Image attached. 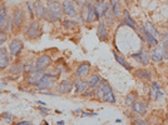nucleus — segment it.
Here are the masks:
<instances>
[{"instance_id": "6e6552de", "label": "nucleus", "mask_w": 168, "mask_h": 125, "mask_svg": "<svg viewBox=\"0 0 168 125\" xmlns=\"http://www.w3.org/2000/svg\"><path fill=\"white\" fill-rule=\"evenodd\" d=\"M95 20H99L98 13L95 10V4L94 0H89V3L87 5V18H86V23H94Z\"/></svg>"}, {"instance_id": "9b49d317", "label": "nucleus", "mask_w": 168, "mask_h": 125, "mask_svg": "<svg viewBox=\"0 0 168 125\" xmlns=\"http://www.w3.org/2000/svg\"><path fill=\"white\" fill-rule=\"evenodd\" d=\"M132 110L133 113L139 114V115H144L148 111V102L147 100H136L132 105Z\"/></svg>"}, {"instance_id": "79ce46f5", "label": "nucleus", "mask_w": 168, "mask_h": 125, "mask_svg": "<svg viewBox=\"0 0 168 125\" xmlns=\"http://www.w3.org/2000/svg\"><path fill=\"white\" fill-rule=\"evenodd\" d=\"M38 109L41 111V113H43L44 114V116H47L48 115V113H49V109H48V108H44V106H41V108H38Z\"/></svg>"}, {"instance_id": "37998d69", "label": "nucleus", "mask_w": 168, "mask_h": 125, "mask_svg": "<svg viewBox=\"0 0 168 125\" xmlns=\"http://www.w3.org/2000/svg\"><path fill=\"white\" fill-rule=\"evenodd\" d=\"M31 121H28V120H23V121H18V125H30Z\"/></svg>"}, {"instance_id": "c756f323", "label": "nucleus", "mask_w": 168, "mask_h": 125, "mask_svg": "<svg viewBox=\"0 0 168 125\" xmlns=\"http://www.w3.org/2000/svg\"><path fill=\"white\" fill-rule=\"evenodd\" d=\"M33 70H35V61L34 60H29L27 63H24V66H23V73L24 74H29Z\"/></svg>"}, {"instance_id": "393cba45", "label": "nucleus", "mask_w": 168, "mask_h": 125, "mask_svg": "<svg viewBox=\"0 0 168 125\" xmlns=\"http://www.w3.org/2000/svg\"><path fill=\"white\" fill-rule=\"evenodd\" d=\"M142 34H143L146 38V40H147V43H148V45L150 46V48H154L157 44H158V39H156L153 35H150L149 34V33L147 31V29L144 28V25H143V27H142Z\"/></svg>"}, {"instance_id": "09e8293b", "label": "nucleus", "mask_w": 168, "mask_h": 125, "mask_svg": "<svg viewBox=\"0 0 168 125\" xmlns=\"http://www.w3.org/2000/svg\"><path fill=\"white\" fill-rule=\"evenodd\" d=\"M164 123H166V124H168V118H167V120H164Z\"/></svg>"}, {"instance_id": "5701e85b", "label": "nucleus", "mask_w": 168, "mask_h": 125, "mask_svg": "<svg viewBox=\"0 0 168 125\" xmlns=\"http://www.w3.org/2000/svg\"><path fill=\"white\" fill-rule=\"evenodd\" d=\"M113 56H114V59H115V61L117 63H118V64H121L122 66H123V68L125 69V70H128V71H131L133 68H132V65L127 61V60H125L124 59V58L122 56V55H119L118 53H117V52H114V50H113Z\"/></svg>"}, {"instance_id": "c85d7f7f", "label": "nucleus", "mask_w": 168, "mask_h": 125, "mask_svg": "<svg viewBox=\"0 0 168 125\" xmlns=\"http://www.w3.org/2000/svg\"><path fill=\"white\" fill-rule=\"evenodd\" d=\"M44 19H45L47 21H49V23H57V21L60 20V18H58V16H57L54 13L50 11L48 8H47V10H45V13H44Z\"/></svg>"}, {"instance_id": "de8ad7c7", "label": "nucleus", "mask_w": 168, "mask_h": 125, "mask_svg": "<svg viewBox=\"0 0 168 125\" xmlns=\"http://www.w3.org/2000/svg\"><path fill=\"white\" fill-rule=\"evenodd\" d=\"M38 104H40V105H45V103H43V102H40V100H38Z\"/></svg>"}, {"instance_id": "e433bc0d", "label": "nucleus", "mask_w": 168, "mask_h": 125, "mask_svg": "<svg viewBox=\"0 0 168 125\" xmlns=\"http://www.w3.org/2000/svg\"><path fill=\"white\" fill-rule=\"evenodd\" d=\"M2 119H4L8 123H11L14 120V115L11 113H3L2 114Z\"/></svg>"}, {"instance_id": "2f4dec72", "label": "nucleus", "mask_w": 168, "mask_h": 125, "mask_svg": "<svg viewBox=\"0 0 168 125\" xmlns=\"http://www.w3.org/2000/svg\"><path fill=\"white\" fill-rule=\"evenodd\" d=\"M6 19H8V9L4 8V10L0 14V30H4L5 24H6Z\"/></svg>"}, {"instance_id": "f3484780", "label": "nucleus", "mask_w": 168, "mask_h": 125, "mask_svg": "<svg viewBox=\"0 0 168 125\" xmlns=\"http://www.w3.org/2000/svg\"><path fill=\"white\" fill-rule=\"evenodd\" d=\"M87 89H88L87 81H84V79L77 77V79L74 80V93L75 94H79V95H83V93Z\"/></svg>"}, {"instance_id": "ea45409f", "label": "nucleus", "mask_w": 168, "mask_h": 125, "mask_svg": "<svg viewBox=\"0 0 168 125\" xmlns=\"http://www.w3.org/2000/svg\"><path fill=\"white\" fill-rule=\"evenodd\" d=\"M98 114L97 113H88V111H82V114H80V116L82 118H89V116H97Z\"/></svg>"}, {"instance_id": "49530a36", "label": "nucleus", "mask_w": 168, "mask_h": 125, "mask_svg": "<svg viewBox=\"0 0 168 125\" xmlns=\"http://www.w3.org/2000/svg\"><path fill=\"white\" fill-rule=\"evenodd\" d=\"M64 123H65V121H64V120H60V121H58V124H59V125H63V124H64Z\"/></svg>"}, {"instance_id": "7ed1b4c3", "label": "nucleus", "mask_w": 168, "mask_h": 125, "mask_svg": "<svg viewBox=\"0 0 168 125\" xmlns=\"http://www.w3.org/2000/svg\"><path fill=\"white\" fill-rule=\"evenodd\" d=\"M24 33H25V35H27L29 39H38V38H40L41 36V28H40L39 21L31 20Z\"/></svg>"}, {"instance_id": "a878e982", "label": "nucleus", "mask_w": 168, "mask_h": 125, "mask_svg": "<svg viewBox=\"0 0 168 125\" xmlns=\"http://www.w3.org/2000/svg\"><path fill=\"white\" fill-rule=\"evenodd\" d=\"M23 66H24V63H21V61H16V63L11 64L9 71H10L11 75H15V77H16V75H19V74L23 73Z\"/></svg>"}, {"instance_id": "4c0bfd02", "label": "nucleus", "mask_w": 168, "mask_h": 125, "mask_svg": "<svg viewBox=\"0 0 168 125\" xmlns=\"http://www.w3.org/2000/svg\"><path fill=\"white\" fill-rule=\"evenodd\" d=\"M159 90H161V89H159ZM157 91H158V90H156L154 88L150 86V90H149V100H157V99H158Z\"/></svg>"}, {"instance_id": "f704fd0d", "label": "nucleus", "mask_w": 168, "mask_h": 125, "mask_svg": "<svg viewBox=\"0 0 168 125\" xmlns=\"http://www.w3.org/2000/svg\"><path fill=\"white\" fill-rule=\"evenodd\" d=\"M13 29V16H8L6 19V24H5V28H4V31H10Z\"/></svg>"}, {"instance_id": "39448f33", "label": "nucleus", "mask_w": 168, "mask_h": 125, "mask_svg": "<svg viewBox=\"0 0 168 125\" xmlns=\"http://www.w3.org/2000/svg\"><path fill=\"white\" fill-rule=\"evenodd\" d=\"M62 6H63V13L66 16H69V18H77L78 8L73 0H64L62 3Z\"/></svg>"}, {"instance_id": "7c9ffc66", "label": "nucleus", "mask_w": 168, "mask_h": 125, "mask_svg": "<svg viewBox=\"0 0 168 125\" xmlns=\"http://www.w3.org/2000/svg\"><path fill=\"white\" fill-rule=\"evenodd\" d=\"M137 99H138V94L136 93V91H131V93L127 95V98H125V105H127V106H132L133 103L136 102Z\"/></svg>"}, {"instance_id": "bb28decb", "label": "nucleus", "mask_w": 168, "mask_h": 125, "mask_svg": "<svg viewBox=\"0 0 168 125\" xmlns=\"http://www.w3.org/2000/svg\"><path fill=\"white\" fill-rule=\"evenodd\" d=\"M144 28L147 29V31L149 33L150 35H153L156 39H159L161 38V34L158 33V30H157V28L154 27V25L150 23V21H146V24H144Z\"/></svg>"}, {"instance_id": "0eeeda50", "label": "nucleus", "mask_w": 168, "mask_h": 125, "mask_svg": "<svg viewBox=\"0 0 168 125\" xmlns=\"http://www.w3.org/2000/svg\"><path fill=\"white\" fill-rule=\"evenodd\" d=\"M44 73L45 71H41V70H33L29 74H27V78H25V81L27 84H29L30 86H35L40 81V79L44 77Z\"/></svg>"}, {"instance_id": "2eb2a0df", "label": "nucleus", "mask_w": 168, "mask_h": 125, "mask_svg": "<svg viewBox=\"0 0 168 125\" xmlns=\"http://www.w3.org/2000/svg\"><path fill=\"white\" fill-rule=\"evenodd\" d=\"M47 8L52 13H54L58 18H62L63 16V6H62L60 3L54 2V0H49V2L47 3Z\"/></svg>"}, {"instance_id": "412c9836", "label": "nucleus", "mask_w": 168, "mask_h": 125, "mask_svg": "<svg viewBox=\"0 0 168 125\" xmlns=\"http://www.w3.org/2000/svg\"><path fill=\"white\" fill-rule=\"evenodd\" d=\"M34 13H35V16L37 19H44V13L47 10V6H44V4L40 2V0H37V2H34Z\"/></svg>"}, {"instance_id": "a19ab883", "label": "nucleus", "mask_w": 168, "mask_h": 125, "mask_svg": "<svg viewBox=\"0 0 168 125\" xmlns=\"http://www.w3.org/2000/svg\"><path fill=\"white\" fill-rule=\"evenodd\" d=\"M148 121H146V120H143V119H138V118H136L133 120V124L134 125H144V124H147Z\"/></svg>"}, {"instance_id": "f03ea898", "label": "nucleus", "mask_w": 168, "mask_h": 125, "mask_svg": "<svg viewBox=\"0 0 168 125\" xmlns=\"http://www.w3.org/2000/svg\"><path fill=\"white\" fill-rule=\"evenodd\" d=\"M95 95H97L98 98L102 99L103 102L109 103V104H115V102H117L115 95H114V93H113V88L109 85L108 83H107V84H104L100 89L97 90Z\"/></svg>"}, {"instance_id": "cd10ccee", "label": "nucleus", "mask_w": 168, "mask_h": 125, "mask_svg": "<svg viewBox=\"0 0 168 125\" xmlns=\"http://www.w3.org/2000/svg\"><path fill=\"white\" fill-rule=\"evenodd\" d=\"M99 81H100V77H99L98 74H92V75H89V78L87 80L88 88H94Z\"/></svg>"}, {"instance_id": "9d476101", "label": "nucleus", "mask_w": 168, "mask_h": 125, "mask_svg": "<svg viewBox=\"0 0 168 125\" xmlns=\"http://www.w3.org/2000/svg\"><path fill=\"white\" fill-rule=\"evenodd\" d=\"M55 89L58 91V94H62V95L69 94L70 91L74 89V81H72V80H64V81L59 83V84L55 86Z\"/></svg>"}, {"instance_id": "4468645a", "label": "nucleus", "mask_w": 168, "mask_h": 125, "mask_svg": "<svg viewBox=\"0 0 168 125\" xmlns=\"http://www.w3.org/2000/svg\"><path fill=\"white\" fill-rule=\"evenodd\" d=\"M122 14H123V20H122V25H125V27H129L131 29H133L134 31H136V29H137V23L134 21V19L131 16V14H129V11L127 10V9H123V11H122Z\"/></svg>"}, {"instance_id": "c03bdc74", "label": "nucleus", "mask_w": 168, "mask_h": 125, "mask_svg": "<svg viewBox=\"0 0 168 125\" xmlns=\"http://www.w3.org/2000/svg\"><path fill=\"white\" fill-rule=\"evenodd\" d=\"M82 111H83V109H80V108H79V109L74 110V111H73V114H74V115H80V114H82Z\"/></svg>"}, {"instance_id": "f8f14e48", "label": "nucleus", "mask_w": 168, "mask_h": 125, "mask_svg": "<svg viewBox=\"0 0 168 125\" xmlns=\"http://www.w3.org/2000/svg\"><path fill=\"white\" fill-rule=\"evenodd\" d=\"M132 58H133V59H136V60H138L142 65H144V66H147L149 64V61H150V54L148 52H144V49H141L139 52L132 54Z\"/></svg>"}, {"instance_id": "b1692460", "label": "nucleus", "mask_w": 168, "mask_h": 125, "mask_svg": "<svg viewBox=\"0 0 168 125\" xmlns=\"http://www.w3.org/2000/svg\"><path fill=\"white\" fill-rule=\"evenodd\" d=\"M134 75L141 79V80H150V78H152V73H150L148 69H137L136 71H134Z\"/></svg>"}, {"instance_id": "6ab92c4d", "label": "nucleus", "mask_w": 168, "mask_h": 125, "mask_svg": "<svg viewBox=\"0 0 168 125\" xmlns=\"http://www.w3.org/2000/svg\"><path fill=\"white\" fill-rule=\"evenodd\" d=\"M10 63V58L9 53L5 48H0V69H6L9 66Z\"/></svg>"}, {"instance_id": "1a4fd4ad", "label": "nucleus", "mask_w": 168, "mask_h": 125, "mask_svg": "<svg viewBox=\"0 0 168 125\" xmlns=\"http://www.w3.org/2000/svg\"><path fill=\"white\" fill-rule=\"evenodd\" d=\"M52 61L53 60H52V58H50L49 55H47V54L40 55L37 59V61H35V69L37 70H41V71H45L50 66Z\"/></svg>"}, {"instance_id": "dca6fc26", "label": "nucleus", "mask_w": 168, "mask_h": 125, "mask_svg": "<svg viewBox=\"0 0 168 125\" xmlns=\"http://www.w3.org/2000/svg\"><path fill=\"white\" fill-rule=\"evenodd\" d=\"M89 70H90V64H89L88 61L80 63V64L78 65L77 70H75V75H77L78 78L84 79V78H87L88 75H89Z\"/></svg>"}, {"instance_id": "8fccbe9b", "label": "nucleus", "mask_w": 168, "mask_h": 125, "mask_svg": "<svg viewBox=\"0 0 168 125\" xmlns=\"http://www.w3.org/2000/svg\"><path fill=\"white\" fill-rule=\"evenodd\" d=\"M138 2H141V0H138Z\"/></svg>"}, {"instance_id": "a18cd8bd", "label": "nucleus", "mask_w": 168, "mask_h": 125, "mask_svg": "<svg viewBox=\"0 0 168 125\" xmlns=\"http://www.w3.org/2000/svg\"><path fill=\"white\" fill-rule=\"evenodd\" d=\"M4 8H5V6H4V4H2V3H0V14H2V11L4 10Z\"/></svg>"}, {"instance_id": "c9c22d12", "label": "nucleus", "mask_w": 168, "mask_h": 125, "mask_svg": "<svg viewBox=\"0 0 168 125\" xmlns=\"http://www.w3.org/2000/svg\"><path fill=\"white\" fill-rule=\"evenodd\" d=\"M27 6H28V10H29L30 19L34 20V15H35V13H34V5H33V3H30V2H27Z\"/></svg>"}, {"instance_id": "ddd939ff", "label": "nucleus", "mask_w": 168, "mask_h": 125, "mask_svg": "<svg viewBox=\"0 0 168 125\" xmlns=\"http://www.w3.org/2000/svg\"><path fill=\"white\" fill-rule=\"evenodd\" d=\"M24 48V44H23V41L20 39H14L10 45H9V53L11 56H19L20 53H21V50Z\"/></svg>"}, {"instance_id": "58836bf2", "label": "nucleus", "mask_w": 168, "mask_h": 125, "mask_svg": "<svg viewBox=\"0 0 168 125\" xmlns=\"http://www.w3.org/2000/svg\"><path fill=\"white\" fill-rule=\"evenodd\" d=\"M6 36H8V33L4 31V30H0V46H2V45L5 43Z\"/></svg>"}, {"instance_id": "aec40b11", "label": "nucleus", "mask_w": 168, "mask_h": 125, "mask_svg": "<svg viewBox=\"0 0 168 125\" xmlns=\"http://www.w3.org/2000/svg\"><path fill=\"white\" fill-rule=\"evenodd\" d=\"M97 36L99 38V40H102V41H107L108 40V28H107V24L104 21L99 23L98 28H97Z\"/></svg>"}, {"instance_id": "a211bd4d", "label": "nucleus", "mask_w": 168, "mask_h": 125, "mask_svg": "<svg viewBox=\"0 0 168 125\" xmlns=\"http://www.w3.org/2000/svg\"><path fill=\"white\" fill-rule=\"evenodd\" d=\"M164 59V55H163V49L162 45H156L153 48V52L150 54V60L154 61V63H161Z\"/></svg>"}, {"instance_id": "72a5a7b5", "label": "nucleus", "mask_w": 168, "mask_h": 125, "mask_svg": "<svg viewBox=\"0 0 168 125\" xmlns=\"http://www.w3.org/2000/svg\"><path fill=\"white\" fill-rule=\"evenodd\" d=\"M74 3H75V5L78 6V9L82 10V9H84V8L88 5L89 0H74Z\"/></svg>"}, {"instance_id": "423d86ee", "label": "nucleus", "mask_w": 168, "mask_h": 125, "mask_svg": "<svg viewBox=\"0 0 168 125\" xmlns=\"http://www.w3.org/2000/svg\"><path fill=\"white\" fill-rule=\"evenodd\" d=\"M94 4H95V10L98 13L99 19H103V16L108 11H111V3L108 0H95Z\"/></svg>"}, {"instance_id": "20e7f679", "label": "nucleus", "mask_w": 168, "mask_h": 125, "mask_svg": "<svg viewBox=\"0 0 168 125\" xmlns=\"http://www.w3.org/2000/svg\"><path fill=\"white\" fill-rule=\"evenodd\" d=\"M24 18H25V13L23 10V8L16 6L13 13V30H19L23 27L24 23Z\"/></svg>"}, {"instance_id": "f257e3e1", "label": "nucleus", "mask_w": 168, "mask_h": 125, "mask_svg": "<svg viewBox=\"0 0 168 125\" xmlns=\"http://www.w3.org/2000/svg\"><path fill=\"white\" fill-rule=\"evenodd\" d=\"M57 79L58 77H55L52 73H44V77L40 79V81L35 85V88L39 91H44V90H50L54 89L57 86Z\"/></svg>"}, {"instance_id": "4be33fe9", "label": "nucleus", "mask_w": 168, "mask_h": 125, "mask_svg": "<svg viewBox=\"0 0 168 125\" xmlns=\"http://www.w3.org/2000/svg\"><path fill=\"white\" fill-rule=\"evenodd\" d=\"M111 3V10L114 15V18L117 19H121V15H122V9H121V0H109Z\"/></svg>"}, {"instance_id": "473e14b6", "label": "nucleus", "mask_w": 168, "mask_h": 125, "mask_svg": "<svg viewBox=\"0 0 168 125\" xmlns=\"http://www.w3.org/2000/svg\"><path fill=\"white\" fill-rule=\"evenodd\" d=\"M62 25H63V28H65V29H74L75 27H77V23H75L74 20L65 19V20H62Z\"/></svg>"}]
</instances>
